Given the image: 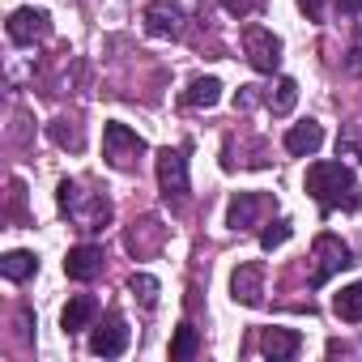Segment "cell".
Returning a JSON list of instances; mask_svg holds the SVG:
<instances>
[{"label":"cell","mask_w":362,"mask_h":362,"mask_svg":"<svg viewBox=\"0 0 362 362\" xmlns=\"http://www.w3.org/2000/svg\"><path fill=\"white\" fill-rule=\"evenodd\" d=\"M56 201H60V214L73 222V230L81 235H103L115 218L111 201L103 192H90L86 184H77V179H60V188H56Z\"/></svg>","instance_id":"6da1fadb"},{"label":"cell","mask_w":362,"mask_h":362,"mask_svg":"<svg viewBox=\"0 0 362 362\" xmlns=\"http://www.w3.org/2000/svg\"><path fill=\"white\" fill-rule=\"evenodd\" d=\"M303 188L320 201V209L328 214V209H345V205H358V197H354V166L349 162H332V158H324V162H311L307 166V179H303Z\"/></svg>","instance_id":"7a4b0ae2"},{"label":"cell","mask_w":362,"mask_h":362,"mask_svg":"<svg viewBox=\"0 0 362 362\" xmlns=\"http://www.w3.org/2000/svg\"><path fill=\"white\" fill-rule=\"evenodd\" d=\"M158 188H162V201L170 209H184L188 205V192H192V179H188V158L184 149H158Z\"/></svg>","instance_id":"3957f363"},{"label":"cell","mask_w":362,"mask_h":362,"mask_svg":"<svg viewBox=\"0 0 362 362\" xmlns=\"http://www.w3.org/2000/svg\"><path fill=\"white\" fill-rule=\"evenodd\" d=\"M349 264H354L349 243L337 239L332 230H324V235H315V243H311V273H307V281H311V286H324L332 273H341V269H349Z\"/></svg>","instance_id":"277c9868"},{"label":"cell","mask_w":362,"mask_h":362,"mask_svg":"<svg viewBox=\"0 0 362 362\" xmlns=\"http://www.w3.org/2000/svg\"><path fill=\"white\" fill-rule=\"evenodd\" d=\"M243 56H247V64L256 69V73H277L281 69V39L269 30V26H260V22H247L243 26Z\"/></svg>","instance_id":"5b68a950"},{"label":"cell","mask_w":362,"mask_h":362,"mask_svg":"<svg viewBox=\"0 0 362 362\" xmlns=\"http://www.w3.org/2000/svg\"><path fill=\"white\" fill-rule=\"evenodd\" d=\"M141 153H145L141 132H132L128 124H107V128H103V158H107V166L132 170V166L141 162Z\"/></svg>","instance_id":"8992f818"},{"label":"cell","mask_w":362,"mask_h":362,"mask_svg":"<svg viewBox=\"0 0 362 362\" xmlns=\"http://www.w3.org/2000/svg\"><path fill=\"white\" fill-rule=\"evenodd\" d=\"M273 209H277V201L269 192H235L230 209H226V226L230 230H256V226H264V218Z\"/></svg>","instance_id":"52a82bcc"},{"label":"cell","mask_w":362,"mask_h":362,"mask_svg":"<svg viewBox=\"0 0 362 362\" xmlns=\"http://www.w3.org/2000/svg\"><path fill=\"white\" fill-rule=\"evenodd\" d=\"M141 22L153 39H184V30H188V13L179 0H149Z\"/></svg>","instance_id":"ba28073f"},{"label":"cell","mask_w":362,"mask_h":362,"mask_svg":"<svg viewBox=\"0 0 362 362\" xmlns=\"http://www.w3.org/2000/svg\"><path fill=\"white\" fill-rule=\"evenodd\" d=\"M128 341H132L128 320H124L119 311H107L103 324H94V332H90V354H98V358H119V354L128 349Z\"/></svg>","instance_id":"9c48e42d"},{"label":"cell","mask_w":362,"mask_h":362,"mask_svg":"<svg viewBox=\"0 0 362 362\" xmlns=\"http://www.w3.org/2000/svg\"><path fill=\"white\" fill-rule=\"evenodd\" d=\"M9 39L18 43V47H35V43H43L47 35H52V13L47 9H13L9 13Z\"/></svg>","instance_id":"30bf717a"},{"label":"cell","mask_w":362,"mask_h":362,"mask_svg":"<svg viewBox=\"0 0 362 362\" xmlns=\"http://www.w3.org/2000/svg\"><path fill=\"white\" fill-rule=\"evenodd\" d=\"M230 298L239 307H260L264 303V264L252 260V264H239L230 273Z\"/></svg>","instance_id":"8fae6325"},{"label":"cell","mask_w":362,"mask_h":362,"mask_svg":"<svg viewBox=\"0 0 362 362\" xmlns=\"http://www.w3.org/2000/svg\"><path fill=\"white\" fill-rule=\"evenodd\" d=\"M103 269H107V256H103L98 243H77L64 256V273L73 281H94V277H103Z\"/></svg>","instance_id":"7c38bea8"},{"label":"cell","mask_w":362,"mask_h":362,"mask_svg":"<svg viewBox=\"0 0 362 362\" xmlns=\"http://www.w3.org/2000/svg\"><path fill=\"white\" fill-rule=\"evenodd\" d=\"M298 349H303V337H298L294 328H264V332H260V354L273 358V362H286V358H294Z\"/></svg>","instance_id":"4fadbf2b"},{"label":"cell","mask_w":362,"mask_h":362,"mask_svg":"<svg viewBox=\"0 0 362 362\" xmlns=\"http://www.w3.org/2000/svg\"><path fill=\"white\" fill-rule=\"evenodd\" d=\"M94 315H98V303H94V294H73V298L64 303V311H60V328L73 337V332L90 328V324H94Z\"/></svg>","instance_id":"5bb4252c"},{"label":"cell","mask_w":362,"mask_h":362,"mask_svg":"<svg viewBox=\"0 0 362 362\" xmlns=\"http://www.w3.org/2000/svg\"><path fill=\"white\" fill-rule=\"evenodd\" d=\"M320 145H324V128L315 119H303L286 132V153H294V158H311Z\"/></svg>","instance_id":"9a60e30c"},{"label":"cell","mask_w":362,"mask_h":362,"mask_svg":"<svg viewBox=\"0 0 362 362\" xmlns=\"http://www.w3.org/2000/svg\"><path fill=\"white\" fill-rule=\"evenodd\" d=\"M47 136H52L60 149H69V153H81V149H86V132H81V119H73V115H56V119L47 124Z\"/></svg>","instance_id":"2e32d148"},{"label":"cell","mask_w":362,"mask_h":362,"mask_svg":"<svg viewBox=\"0 0 362 362\" xmlns=\"http://www.w3.org/2000/svg\"><path fill=\"white\" fill-rule=\"evenodd\" d=\"M162 239H166V235H162V226H158L153 218H145L141 226H132V230H128V252H132L136 260H141V256H153V252L162 247Z\"/></svg>","instance_id":"e0dca14e"},{"label":"cell","mask_w":362,"mask_h":362,"mask_svg":"<svg viewBox=\"0 0 362 362\" xmlns=\"http://www.w3.org/2000/svg\"><path fill=\"white\" fill-rule=\"evenodd\" d=\"M332 311H337V320H345V324H362V281L337 290V294H332Z\"/></svg>","instance_id":"ac0fdd59"},{"label":"cell","mask_w":362,"mask_h":362,"mask_svg":"<svg viewBox=\"0 0 362 362\" xmlns=\"http://www.w3.org/2000/svg\"><path fill=\"white\" fill-rule=\"evenodd\" d=\"M222 103V81L218 77H197L184 90V107H218Z\"/></svg>","instance_id":"d6986e66"},{"label":"cell","mask_w":362,"mask_h":362,"mask_svg":"<svg viewBox=\"0 0 362 362\" xmlns=\"http://www.w3.org/2000/svg\"><path fill=\"white\" fill-rule=\"evenodd\" d=\"M294 103H298V81H294V77H277V86L264 94V107H269L273 115H290Z\"/></svg>","instance_id":"ffe728a7"},{"label":"cell","mask_w":362,"mask_h":362,"mask_svg":"<svg viewBox=\"0 0 362 362\" xmlns=\"http://www.w3.org/2000/svg\"><path fill=\"white\" fill-rule=\"evenodd\" d=\"M0 273H5V281H26L39 273V256L35 252H9L0 260Z\"/></svg>","instance_id":"44dd1931"},{"label":"cell","mask_w":362,"mask_h":362,"mask_svg":"<svg viewBox=\"0 0 362 362\" xmlns=\"http://www.w3.org/2000/svg\"><path fill=\"white\" fill-rule=\"evenodd\" d=\"M197 349H201V332L184 320V324L175 328V337H170V362H188Z\"/></svg>","instance_id":"7402d4cb"},{"label":"cell","mask_w":362,"mask_h":362,"mask_svg":"<svg viewBox=\"0 0 362 362\" xmlns=\"http://www.w3.org/2000/svg\"><path fill=\"white\" fill-rule=\"evenodd\" d=\"M337 158L362 162V119H349V124L337 132Z\"/></svg>","instance_id":"603a6c76"},{"label":"cell","mask_w":362,"mask_h":362,"mask_svg":"<svg viewBox=\"0 0 362 362\" xmlns=\"http://www.w3.org/2000/svg\"><path fill=\"white\" fill-rule=\"evenodd\" d=\"M128 290L141 298V307H145V311H153V307H158V290H162V286H158V277H149V273H132V277H128Z\"/></svg>","instance_id":"cb8c5ba5"},{"label":"cell","mask_w":362,"mask_h":362,"mask_svg":"<svg viewBox=\"0 0 362 362\" xmlns=\"http://www.w3.org/2000/svg\"><path fill=\"white\" fill-rule=\"evenodd\" d=\"M290 235H294V222H290V218L264 222V230H260V247H264V252H277V247H281Z\"/></svg>","instance_id":"d4e9b609"},{"label":"cell","mask_w":362,"mask_h":362,"mask_svg":"<svg viewBox=\"0 0 362 362\" xmlns=\"http://www.w3.org/2000/svg\"><path fill=\"white\" fill-rule=\"evenodd\" d=\"M345 73H349V77H362V26H358L349 52H345Z\"/></svg>","instance_id":"484cf974"},{"label":"cell","mask_w":362,"mask_h":362,"mask_svg":"<svg viewBox=\"0 0 362 362\" xmlns=\"http://www.w3.org/2000/svg\"><path fill=\"white\" fill-rule=\"evenodd\" d=\"M218 5H222L230 18H252V13L264 5V0H218Z\"/></svg>","instance_id":"4316f807"},{"label":"cell","mask_w":362,"mask_h":362,"mask_svg":"<svg viewBox=\"0 0 362 362\" xmlns=\"http://www.w3.org/2000/svg\"><path fill=\"white\" fill-rule=\"evenodd\" d=\"M260 103V86H239V94H235V111H247V107H256Z\"/></svg>","instance_id":"83f0119b"},{"label":"cell","mask_w":362,"mask_h":362,"mask_svg":"<svg viewBox=\"0 0 362 362\" xmlns=\"http://www.w3.org/2000/svg\"><path fill=\"white\" fill-rule=\"evenodd\" d=\"M298 9H303L311 22H324V18H328V0H298Z\"/></svg>","instance_id":"f1b7e54d"},{"label":"cell","mask_w":362,"mask_h":362,"mask_svg":"<svg viewBox=\"0 0 362 362\" xmlns=\"http://www.w3.org/2000/svg\"><path fill=\"white\" fill-rule=\"evenodd\" d=\"M337 13H345V18H362V0H337Z\"/></svg>","instance_id":"f546056e"},{"label":"cell","mask_w":362,"mask_h":362,"mask_svg":"<svg viewBox=\"0 0 362 362\" xmlns=\"http://www.w3.org/2000/svg\"><path fill=\"white\" fill-rule=\"evenodd\" d=\"M358 209H362V197H358Z\"/></svg>","instance_id":"4dcf8cb0"}]
</instances>
